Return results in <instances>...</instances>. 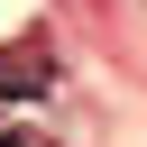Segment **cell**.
Returning <instances> with one entry per match:
<instances>
[{
  "mask_svg": "<svg viewBox=\"0 0 147 147\" xmlns=\"http://www.w3.org/2000/svg\"><path fill=\"white\" fill-rule=\"evenodd\" d=\"M46 83H55L46 46H0V101H28V92H46Z\"/></svg>",
  "mask_w": 147,
  "mask_h": 147,
  "instance_id": "cell-1",
  "label": "cell"
},
{
  "mask_svg": "<svg viewBox=\"0 0 147 147\" xmlns=\"http://www.w3.org/2000/svg\"><path fill=\"white\" fill-rule=\"evenodd\" d=\"M0 147H28V138H18V129H9V110H0Z\"/></svg>",
  "mask_w": 147,
  "mask_h": 147,
  "instance_id": "cell-2",
  "label": "cell"
}]
</instances>
